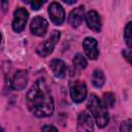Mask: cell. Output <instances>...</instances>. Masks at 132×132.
Instances as JSON below:
<instances>
[{"label": "cell", "instance_id": "obj_4", "mask_svg": "<svg viewBox=\"0 0 132 132\" xmlns=\"http://www.w3.org/2000/svg\"><path fill=\"white\" fill-rule=\"evenodd\" d=\"M69 89H70L71 98L74 102L79 103L86 99L88 91H87V86L84 81H80V80L72 81L69 86Z\"/></svg>", "mask_w": 132, "mask_h": 132}, {"label": "cell", "instance_id": "obj_1", "mask_svg": "<svg viewBox=\"0 0 132 132\" xmlns=\"http://www.w3.org/2000/svg\"><path fill=\"white\" fill-rule=\"evenodd\" d=\"M29 110L37 118L50 117L54 112V100L44 79L39 78L30 88L27 98Z\"/></svg>", "mask_w": 132, "mask_h": 132}, {"label": "cell", "instance_id": "obj_22", "mask_svg": "<svg viewBox=\"0 0 132 132\" xmlns=\"http://www.w3.org/2000/svg\"><path fill=\"white\" fill-rule=\"evenodd\" d=\"M1 41H2V35H1V33H0V43H1Z\"/></svg>", "mask_w": 132, "mask_h": 132}, {"label": "cell", "instance_id": "obj_17", "mask_svg": "<svg viewBox=\"0 0 132 132\" xmlns=\"http://www.w3.org/2000/svg\"><path fill=\"white\" fill-rule=\"evenodd\" d=\"M124 39L126 41V44L128 45V47L130 48L131 47V44H132V38H131V23L129 22L127 24V26L125 27V30H124Z\"/></svg>", "mask_w": 132, "mask_h": 132}, {"label": "cell", "instance_id": "obj_13", "mask_svg": "<svg viewBox=\"0 0 132 132\" xmlns=\"http://www.w3.org/2000/svg\"><path fill=\"white\" fill-rule=\"evenodd\" d=\"M84 19H85V8L84 6H78L70 11L68 21L72 27L76 28L82 23Z\"/></svg>", "mask_w": 132, "mask_h": 132}, {"label": "cell", "instance_id": "obj_5", "mask_svg": "<svg viewBox=\"0 0 132 132\" xmlns=\"http://www.w3.org/2000/svg\"><path fill=\"white\" fill-rule=\"evenodd\" d=\"M28 18H29V13L25 8H23V7L18 8L13 13V21H12L13 31L16 33L22 32L25 29Z\"/></svg>", "mask_w": 132, "mask_h": 132}, {"label": "cell", "instance_id": "obj_10", "mask_svg": "<svg viewBox=\"0 0 132 132\" xmlns=\"http://www.w3.org/2000/svg\"><path fill=\"white\" fill-rule=\"evenodd\" d=\"M28 72L26 70H19L15 72V74L13 75L12 81H11V86L14 90L16 91H22L26 88L27 84H28Z\"/></svg>", "mask_w": 132, "mask_h": 132}, {"label": "cell", "instance_id": "obj_16", "mask_svg": "<svg viewBox=\"0 0 132 132\" xmlns=\"http://www.w3.org/2000/svg\"><path fill=\"white\" fill-rule=\"evenodd\" d=\"M102 104L104 105V107L107 109V108H111L114 106V103H116V97L112 93H104L103 95V98H102Z\"/></svg>", "mask_w": 132, "mask_h": 132}, {"label": "cell", "instance_id": "obj_2", "mask_svg": "<svg viewBox=\"0 0 132 132\" xmlns=\"http://www.w3.org/2000/svg\"><path fill=\"white\" fill-rule=\"evenodd\" d=\"M88 108L90 109L93 118L95 119L97 125L101 128L105 127L109 122V116L107 109L102 104L101 100L96 95H91L88 101Z\"/></svg>", "mask_w": 132, "mask_h": 132}, {"label": "cell", "instance_id": "obj_3", "mask_svg": "<svg viewBox=\"0 0 132 132\" xmlns=\"http://www.w3.org/2000/svg\"><path fill=\"white\" fill-rule=\"evenodd\" d=\"M60 36H61V33L59 31H56V30L53 31L51 33V35L48 36V38L45 41H43L41 44L38 45V47L36 50L37 54L41 57H46L47 55H50L53 52L56 44L58 43V41L60 39Z\"/></svg>", "mask_w": 132, "mask_h": 132}, {"label": "cell", "instance_id": "obj_14", "mask_svg": "<svg viewBox=\"0 0 132 132\" xmlns=\"http://www.w3.org/2000/svg\"><path fill=\"white\" fill-rule=\"evenodd\" d=\"M92 84L95 88H101L104 82H105V76H104V73L99 70V69H96L93 74H92Z\"/></svg>", "mask_w": 132, "mask_h": 132}, {"label": "cell", "instance_id": "obj_11", "mask_svg": "<svg viewBox=\"0 0 132 132\" xmlns=\"http://www.w3.org/2000/svg\"><path fill=\"white\" fill-rule=\"evenodd\" d=\"M85 18H86L87 25H88V27L91 30H93L95 32H100L101 27H102V23H101L100 15L98 14L97 11L90 10V11L87 12V14L85 15Z\"/></svg>", "mask_w": 132, "mask_h": 132}, {"label": "cell", "instance_id": "obj_15", "mask_svg": "<svg viewBox=\"0 0 132 132\" xmlns=\"http://www.w3.org/2000/svg\"><path fill=\"white\" fill-rule=\"evenodd\" d=\"M87 60L81 54H76L73 58V66L78 70H82L87 67Z\"/></svg>", "mask_w": 132, "mask_h": 132}, {"label": "cell", "instance_id": "obj_20", "mask_svg": "<svg viewBox=\"0 0 132 132\" xmlns=\"http://www.w3.org/2000/svg\"><path fill=\"white\" fill-rule=\"evenodd\" d=\"M42 132H58V129L52 125H45L42 127Z\"/></svg>", "mask_w": 132, "mask_h": 132}, {"label": "cell", "instance_id": "obj_18", "mask_svg": "<svg viewBox=\"0 0 132 132\" xmlns=\"http://www.w3.org/2000/svg\"><path fill=\"white\" fill-rule=\"evenodd\" d=\"M131 125H132V121H131L130 119L124 121V122L121 124L120 132H131Z\"/></svg>", "mask_w": 132, "mask_h": 132}, {"label": "cell", "instance_id": "obj_9", "mask_svg": "<svg viewBox=\"0 0 132 132\" xmlns=\"http://www.w3.org/2000/svg\"><path fill=\"white\" fill-rule=\"evenodd\" d=\"M47 27H48L47 21L40 15L35 16L32 20L31 26H30L32 33L36 36H43L47 31Z\"/></svg>", "mask_w": 132, "mask_h": 132}, {"label": "cell", "instance_id": "obj_6", "mask_svg": "<svg viewBox=\"0 0 132 132\" xmlns=\"http://www.w3.org/2000/svg\"><path fill=\"white\" fill-rule=\"evenodd\" d=\"M48 14L52 22L56 25H61L65 21V11L62 5L58 2H52L48 6Z\"/></svg>", "mask_w": 132, "mask_h": 132}, {"label": "cell", "instance_id": "obj_19", "mask_svg": "<svg viewBox=\"0 0 132 132\" xmlns=\"http://www.w3.org/2000/svg\"><path fill=\"white\" fill-rule=\"evenodd\" d=\"M43 3H44V1H32L30 4H31L32 9H34V10H38V9L42 6Z\"/></svg>", "mask_w": 132, "mask_h": 132}, {"label": "cell", "instance_id": "obj_7", "mask_svg": "<svg viewBox=\"0 0 132 132\" xmlns=\"http://www.w3.org/2000/svg\"><path fill=\"white\" fill-rule=\"evenodd\" d=\"M94 124L91 114L87 111H82L77 118V132H93Z\"/></svg>", "mask_w": 132, "mask_h": 132}, {"label": "cell", "instance_id": "obj_12", "mask_svg": "<svg viewBox=\"0 0 132 132\" xmlns=\"http://www.w3.org/2000/svg\"><path fill=\"white\" fill-rule=\"evenodd\" d=\"M50 67L54 73V75L58 78H64L67 74V66L64 61L60 59H54L50 63Z\"/></svg>", "mask_w": 132, "mask_h": 132}, {"label": "cell", "instance_id": "obj_8", "mask_svg": "<svg viewBox=\"0 0 132 132\" xmlns=\"http://www.w3.org/2000/svg\"><path fill=\"white\" fill-rule=\"evenodd\" d=\"M82 46L85 50V53L88 58L92 60H96L99 56V50H98V42L93 37H86L82 41Z\"/></svg>", "mask_w": 132, "mask_h": 132}, {"label": "cell", "instance_id": "obj_21", "mask_svg": "<svg viewBox=\"0 0 132 132\" xmlns=\"http://www.w3.org/2000/svg\"><path fill=\"white\" fill-rule=\"evenodd\" d=\"M130 53H131V51H130V50H128V51H124V52H123V55L126 57V59H127V61H128L129 63H130V57H131Z\"/></svg>", "mask_w": 132, "mask_h": 132}]
</instances>
